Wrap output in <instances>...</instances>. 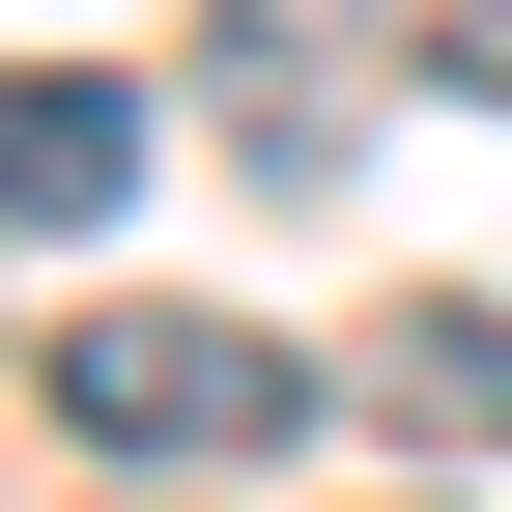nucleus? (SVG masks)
Wrapping results in <instances>:
<instances>
[{"instance_id": "obj_1", "label": "nucleus", "mask_w": 512, "mask_h": 512, "mask_svg": "<svg viewBox=\"0 0 512 512\" xmlns=\"http://www.w3.org/2000/svg\"><path fill=\"white\" fill-rule=\"evenodd\" d=\"M29 399L86 427L114 484H256L342 370H313V342H256V313H57V370H29Z\"/></svg>"}, {"instance_id": "obj_2", "label": "nucleus", "mask_w": 512, "mask_h": 512, "mask_svg": "<svg viewBox=\"0 0 512 512\" xmlns=\"http://www.w3.org/2000/svg\"><path fill=\"white\" fill-rule=\"evenodd\" d=\"M114 200H143V86L0 57V228H114Z\"/></svg>"}, {"instance_id": "obj_3", "label": "nucleus", "mask_w": 512, "mask_h": 512, "mask_svg": "<svg viewBox=\"0 0 512 512\" xmlns=\"http://www.w3.org/2000/svg\"><path fill=\"white\" fill-rule=\"evenodd\" d=\"M370 399H399V456H512V313H399Z\"/></svg>"}, {"instance_id": "obj_4", "label": "nucleus", "mask_w": 512, "mask_h": 512, "mask_svg": "<svg viewBox=\"0 0 512 512\" xmlns=\"http://www.w3.org/2000/svg\"><path fill=\"white\" fill-rule=\"evenodd\" d=\"M228 171H285V200H313V171H370V143H342V86H313L285 29H228Z\"/></svg>"}, {"instance_id": "obj_5", "label": "nucleus", "mask_w": 512, "mask_h": 512, "mask_svg": "<svg viewBox=\"0 0 512 512\" xmlns=\"http://www.w3.org/2000/svg\"><path fill=\"white\" fill-rule=\"evenodd\" d=\"M370 57H399V86H456V114H512V0H370Z\"/></svg>"}, {"instance_id": "obj_6", "label": "nucleus", "mask_w": 512, "mask_h": 512, "mask_svg": "<svg viewBox=\"0 0 512 512\" xmlns=\"http://www.w3.org/2000/svg\"><path fill=\"white\" fill-rule=\"evenodd\" d=\"M399 512H427V484H399Z\"/></svg>"}]
</instances>
